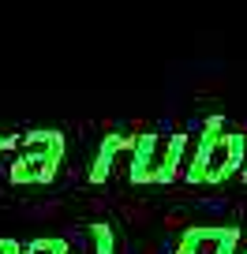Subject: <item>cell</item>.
Instances as JSON below:
<instances>
[{"mask_svg": "<svg viewBox=\"0 0 247 254\" xmlns=\"http://www.w3.org/2000/svg\"><path fill=\"white\" fill-rule=\"evenodd\" d=\"M68 142L60 131L53 127H34L26 131L23 142H19V153L8 165V180L15 187H41V183H53L60 165H64Z\"/></svg>", "mask_w": 247, "mask_h": 254, "instance_id": "cell-1", "label": "cell"}, {"mask_svg": "<svg viewBox=\"0 0 247 254\" xmlns=\"http://www.w3.org/2000/svg\"><path fill=\"white\" fill-rule=\"evenodd\" d=\"M244 161H247V135H240V131H225L221 138H217L214 153H210V165H206V187H221V183H229L232 176L244 172Z\"/></svg>", "mask_w": 247, "mask_h": 254, "instance_id": "cell-2", "label": "cell"}, {"mask_svg": "<svg viewBox=\"0 0 247 254\" xmlns=\"http://www.w3.org/2000/svg\"><path fill=\"white\" fill-rule=\"evenodd\" d=\"M161 153H165V138H161V135H154V131L135 135V150H131V161H128V180L139 183V187L158 183Z\"/></svg>", "mask_w": 247, "mask_h": 254, "instance_id": "cell-3", "label": "cell"}, {"mask_svg": "<svg viewBox=\"0 0 247 254\" xmlns=\"http://www.w3.org/2000/svg\"><path fill=\"white\" fill-rule=\"evenodd\" d=\"M131 150H135V135H124V131H109V135L97 142L94 150V161H90V183H105L112 176V168H116L120 157L131 161Z\"/></svg>", "mask_w": 247, "mask_h": 254, "instance_id": "cell-4", "label": "cell"}, {"mask_svg": "<svg viewBox=\"0 0 247 254\" xmlns=\"http://www.w3.org/2000/svg\"><path fill=\"white\" fill-rule=\"evenodd\" d=\"M221 135H225V116H210L206 124H202L199 138H195V150H191V157H187V168H183V180L187 183H202L206 180L210 153H214V146H217Z\"/></svg>", "mask_w": 247, "mask_h": 254, "instance_id": "cell-5", "label": "cell"}, {"mask_svg": "<svg viewBox=\"0 0 247 254\" xmlns=\"http://www.w3.org/2000/svg\"><path fill=\"white\" fill-rule=\"evenodd\" d=\"M187 146H191V138L183 135V131H176V135L165 138V153H161V168H158V183L154 187H165V183H172L176 176H183V168H187Z\"/></svg>", "mask_w": 247, "mask_h": 254, "instance_id": "cell-6", "label": "cell"}, {"mask_svg": "<svg viewBox=\"0 0 247 254\" xmlns=\"http://www.w3.org/2000/svg\"><path fill=\"white\" fill-rule=\"evenodd\" d=\"M86 236H90L94 254H116V232H112V224L90 221V224H86Z\"/></svg>", "mask_w": 247, "mask_h": 254, "instance_id": "cell-7", "label": "cell"}, {"mask_svg": "<svg viewBox=\"0 0 247 254\" xmlns=\"http://www.w3.org/2000/svg\"><path fill=\"white\" fill-rule=\"evenodd\" d=\"M23 254H72V247H68V239L49 236V239H30V243H23Z\"/></svg>", "mask_w": 247, "mask_h": 254, "instance_id": "cell-8", "label": "cell"}, {"mask_svg": "<svg viewBox=\"0 0 247 254\" xmlns=\"http://www.w3.org/2000/svg\"><path fill=\"white\" fill-rule=\"evenodd\" d=\"M206 228H210V224H195V228L180 232V243H176L172 254H199L202 251V239H206Z\"/></svg>", "mask_w": 247, "mask_h": 254, "instance_id": "cell-9", "label": "cell"}, {"mask_svg": "<svg viewBox=\"0 0 247 254\" xmlns=\"http://www.w3.org/2000/svg\"><path fill=\"white\" fill-rule=\"evenodd\" d=\"M236 251H240V228H236V224H229L225 236H221V243L214 247V254H236Z\"/></svg>", "mask_w": 247, "mask_h": 254, "instance_id": "cell-10", "label": "cell"}, {"mask_svg": "<svg viewBox=\"0 0 247 254\" xmlns=\"http://www.w3.org/2000/svg\"><path fill=\"white\" fill-rule=\"evenodd\" d=\"M19 142H23V135H0V157L4 153H19Z\"/></svg>", "mask_w": 247, "mask_h": 254, "instance_id": "cell-11", "label": "cell"}, {"mask_svg": "<svg viewBox=\"0 0 247 254\" xmlns=\"http://www.w3.org/2000/svg\"><path fill=\"white\" fill-rule=\"evenodd\" d=\"M0 254H23V243H19V239H4V236H0Z\"/></svg>", "mask_w": 247, "mask_h": 254, "instance_id": "cell-12", "label": "cell"}, {"mask_svg": "<svg viewBox=\"0 0 247 254\" xmlns=\"http://www.w3.org/2000/svg\"><path fill=\"white\" fill-rule=\"evenodd\" d=\"M240 180H244V183H247V161H244V172H240Z\"/></svg>", "mask_w": 247, "mask_h": 254, "instance_id": "cell-13", "label": "cell"}, {"mask_svg": "<svg viewBox=\"0 0 247 254\" xmlns=\"http://www.w3.org/2000/svg\"><path fill=\"white\" fill-rule=\"evenodd\" d=\"M240 254H247V247H244V251H240Z\"/></svg>", "mask_w": 247, "mask_h": 254, "instance_id": "cell-14", "label": "cell"}]
</instances>
